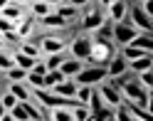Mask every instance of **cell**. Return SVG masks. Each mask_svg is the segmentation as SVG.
Masks as SVG:
<instances>
[{
    "instance_id": "36",
    "label": "cell",
    "mask_w": 153,
    "mask_h": 121,
    "mask_svg": "<svg viewBox=\"0 0 153 121\" xmlns=\"http://www.w3.org/2000/svg\"><path fill=\"white\" fill-rule=\"evenodd\" d=\"M72 116H74V121H87L91 114H89V109H87V106H76V109L72 111Z\"/></svg>"
},
{
    "instance_id": "4",
    "label": "cell",
    "mask_w": 153,
    "mask_h": 121,
    "mask_svg": "<svg viewBox=\"0 0 153 121\" xmlns=\"http://www.w3.org/2000/svg\"><path fill=\"white\" fill-rule=\"evenodd\" d=\"M35 45L40 47V52H42V54H47V57H50V54H59V52H64L67 40H64L59 32H57V35L52 32V35H42Z\"/></svg>"
},
{
    "instance_id": "24",
    "label": "cell",
    "mask_w": 153,
    "mask_h": 121,
    "mask_svg": "<svg viewBox=\"0 0 153 121\" xmlns=\"http://www.w3.org/2000/svg\"><path fill=\"white\" fill-rule=\"evenodd\" d=\"M91 91H94V87H76V94H74L76 104H79V106H87L89 99H91Z\"/></svg>"
},
{
    "instance_id": "16",
    "label": "cell",
    "mask_w": 153,
    "mask_h": 121,
    "mask_svg": "<svg viewBox=\"0 0 153 121\" xmlns=\"http://www.w3.org/2000/svg\"><path fill=\"white\" fill-rule=\"evenodd\" d=\"M91 40H106V42H114V25L109 20H104V25H99L97 30H94Z\"/></svg>"
},
{
    "instance_id": "18",
    "label": "cell",
    "mask_w": 153,
    "mask_h": 121,
    "mask_svg": "<svg viewBox=\"0 0 153 121\" xmlns=\"http://www.w3.org/2000/svg\"><path fill=\"white\" fill-rule=\"evenodd\" d=\"M32 32H35V20H25V17H22V20L15 25V35L20 37V42H25Z\"/></svg>"
},
{
    "instance_id": "41",
    "label": "cell",
    "mask_w": 153,
    "mask_h": 121,
    "mask_svg": "<svg viewBox=\"0 0 153 121\" xmlns=\"http://www.w3.org/2000/svg\"><path fill=\"white\" fill-rule=\"evenodd\" d=\"M87 121H94V119H91V116H89V119H87Z\"/></svg>"
},
{
    "instance_id": "22",
    "label": "cell",
    "mask_w": 153,
    "mask_h": 121,
    "mask_svg": "<svg viewBox=\"0 0 153 121\" xmlns=\"http://www.w3.org/2000/svg\"><path fill=\"white\" fill-rule=\"evenodd\" d=\"M128 47H136V50H143V52L151 54V50H153V40H151V35H136V37L131 40Z\"/></svg>"
},
{
    "instance_id": "23",
    "label": "cell",
    "mask_w": 153,
    "mask_h": 121,
    "mask_svg": "<svg viewBox=\"0 0 153 121\" xmlns=\"http://www.w3.org/2000/svg\"><path fill=\"white\" fill-rule=\"evenodd\" d=\"M40 25H42V27H50V30H62V27H67V22L62 20L59 15H54V13L47 15V17H42Z\"/></svg>"
},
{
    "instance_id": "6",
    "label": "cell",
    "mask_w": 153,
    "mask_h": 121,
    "mask_svg": "<svg viewBox=\"0 0 153 121\" xmlns=\"http://www.w3.org/2000/svg\"><path fill=\"white\" fill-rule=\"evenodd\" d=\"M131 20H133V25L131 27H136V30L141 32V35H151V15H146L141 10V3H133L131 5Z\"/></svg>"
},
{
    "instance_id": "40",
    "label": "cell",
    "mask_w": 153,
    "mask_h": 121,
    "mask_svg": "<svg viewBox=\"0 0 153 121\" xmlns=\"http://www.w3.org/2000/svg\"><path fill=\"white\" fill-rule=\"evenodd\" d=\"M0 50H5V45H3V40H0Z\"/></svg>"
},
{
    "instance_id": "13",
    "label": "cell",
    "mask_w": 153,
    "mask_h": 121,
    "mask_svg": "<svg viewBox=\"0 0 153 121\" xmlns=\"http://www.w3.org/2000/svg\"><path fill=\"white\" fill-rule=\"evenodd\" d=\"M82 67H84L82 62H76V59H72V57H67V59L59 64V69H57V72H59L64 79H69V77H76V74L82 72Z\"/></svg>"
},
{
    "instance_id": "25",
    "label": "cell",
    "mask_w": 153,
    "mask_h": 121,
    "mask_svg": "<svg viewBox=\"0 0 153 121\" xmlns=\"http://www.w3.org/2000/svg\"><path fill=\"white\" fill-rule=\"evenodd\" d=\"M67 59V54L64 52H59V54H50V57L45 59V67H47V72H57L59 69V64Z\"/></svg>"
},
{
    "instance_id": "29",
    "label": "cell",
    "mask_w": 153,
    "mask_h": 121,
    "mask_svg": "<svg viewBox=\"0 0 153 121\" xmlns=\"http://www.w3.org/2000/svg\"><path fill=\"white\" fill-rule=\"evenodd\" d=\"M87 109H89V114H97L99 109H104V101H101V97H99V91H97V87H94V91H91V99H89V104H87Z\"/></svg>"
},
{
    "instance_id": "20",
    "label": "cell",
    "mask_w": 153,
    "mask_h": 121,
    "mask_svg": "<svg viewBox=\"0 0 153 121\" xmlns=\"http://www.w3.org/2000/svg\"><path fill=\"white\" fill-rule=\"evenodd\" d=\"M17 52H22L25 57H30V59H40L42 57V52H40V47H37L35 42H30V40H25V42H20V47H17Z\"/></svg>"
},
{
    "instance_id": "8",
    "label": "cell",
    "mask_w": 153,
    "mask_h": 121,
    "mask_svg": "<svg viewBox=\"0 0 153 121\" xmlns=\"http://www.w3.org/2000/svg\"><path fill=\"white\" fill-rule=\"evenodd\" d=\"M97 91H99V97H101V101H104V106L116 109V106L121 104V94L109 84V82H101V84L97 87Z\"/></svg>"
},
{
    "instance_id": "21",
    "label": "cell",
    "mask_w": 153,
    "mask_h": 121,
    "mask_svg": "<svg viewBox=\"0 0 153 121\" xmlns=\"http://www.w3.org/2000/svg\"><path fill=\"white\" fill-rule=\"evenodd\" d=\"M151 64H153L151 54H146V57H141V59H133V62H128V72H133V74L148 72V69H151Z\"/></svg>"
},
{
    "instance_id": "15",
    "label": "cell",
    "mask_w": 153,
    "mask_h": 121,
    "mask_svg": "<svg viewBox=\"0 0 153 121\" xmlns=\"http://www.w3.org/2000/svg\"><path fill=\"white\" fill-rule=\"evenodd\" d=\"M30 10H32V15L37 17V20H42V17H47V15L54 13V3H47V0H35V3H30Z\"/></svg>"
},
{
    "instance_id": "3",
    "label": "cell",
    "mask_w": 153,
    "mask_h": 121,
    "mask_svg": "<svg viewBox=\"0 0 153 121\" xmlns=\"http://www.w3.org/2000/svg\"><path fill=\"white\" fill-rule=\"evenodd\" d=\"M106 82V67H82V72L74 77L76 87H97Z\"/></svg>"
},
{
    "instance_id": "34",
    "label": "cell",
    "mask_w": 153,
    "mask_h": 121,
    "mask_svg": "<svg viewBox=\"0 0 153 121\" xmlns=\"http://www.w3.org/2000/svg\"><path fill=\"white\" fill-rule=\"evenodd\" d=\"M114 121H133V119H131V114L126 111V106L119 104L116 109H114Z\"/></svg>"
},
{
    "instance_id": "17",
    "label": "cell",
    "mask_w": 153,
    "mask_h": 121,
    "mask_svg": "<svg viewBox=\"0 0 153 121\" xmlns=\"http://www.w3.org/2000/svg\"><path fill=\"white\" fill-rule=\"evenodd\" d=\"M10 59H13V64L15 67H20V69H25V72H32V67H35V59H30V57H25L22 52H10ZM40 62V59H37Z\"/></svg>"
},
{
    "instance_id": "27",
    "label": "cell",
    "mask_w": 153,
    "mask_h": 121,
    "mask_svg": "<svg viewBox=\"0 0 153 121\" xmlns=\"http://www.w3.org/2000/svg\"><path fill=\"white\" fill-rule=\"evenodd\" d=\"M25 82H27V89H45V77H40V74H32V72H27V77H25Z\"/></svg>"
},
{
    "instance_id": "35",
    "label": "cell",
    "mask_w": 153,
    "mask_h": 121,
    "mask_svg": "<svg viewBox=\"0 0 153 121\" xmlns=\"http://www.w3.org/2000/svg\"><path fill=\"white\" fill-rule=\"evenodd\" d=\"M10 116H13V121H30V116H27V111L22 109V104H17V106L10 111Z\"/></svg>"
},
{
    "instance_id": "14",
    "label": "cell",
    "mask_w": 153,
    "mask_h": 121,
    "mask_svg": "<svg viewBox=\"0 0 153 121\" xmlns=\"http://www.w3.org/2000/svg\"><path fill=\"white\" fill-rule=\"evenodd\" d=\"M50 91H52V94H57V97H64V99H74L76 84H74V79H64V82H59L57 87H52Z\"/></svg>"
},
{
    "instance_id": "33",
    "label": "cell",
    "mask_w": 153,
    "mask_h": 121,
    "mask_svg": "<svg viewBox=\"0 0 153 121\" xmlns=\"http://www.w3.org/2000/svg\"><path fill=\"white\" fill-rule=\"evenodd\" d=\"M15 67L13 59H10V52H5V50H0V72H10Z\"/></svg>"
},
{
    "instance_id": "38",
    "label": "cell",
    "mask_w": 153,
    "mask_h": 121,
    "mask_svg": "<svg viewBox=\"0 0 153 121\" xmlns=\"http://www.w3.org/2000/svg\"><path fill=\"white\" fill-rule=\"evenodd\" d=\"M0 121H13V116H10V114H5V116L0 119Z\"/></svg>"
},
{
    "instance_id": "26",
    "label": "cell",
    "mask_w": 153,
    "mask_h": 121,
    "mask_svg": "<svg viewBox=\"0 0 153 121\" xmlns=\"http://www.w3.org/2000/svg\"><path fill=\"white\" fill-rule=\"evenodd\" d=\"M25 77H27V72H25V69H20V67H13L10 72H5V79L10 82V84H22Z\"/></svg>"
},
{
    "instance_id": "39",
    "label": "cell",
    "mask_w": 153,
    "mask_h": 121,
    "mask_svg": "<svg viewBox=\"0 0 153 121\" xmlns=\"http://www.w3.org/2000/svg\"><path fill=\"white\" fill-rule=\"evenodd\" d=\"M5 114H7V111H5V109H3V106H0V119H3V116H5Z\"/></svg>"
},
{
    "instance_id": "11",
    "label": "cell",
    "mask_w": 153,
    "mask_h": 121,
    "mask_svg": "<svg viewBox=\"0 0 153 121\" xmlns=\"http://www.w3.org/2000/svg\"><path fill=\"white\" fill-rule=\"evenodd\" d=\"M82 5H87V3H59V5H54V15H59L64 22H69L72 17L79 15V7Z\"/></svg>"
},
{
    "instance_id": "5",
    "label": "cell",
    "mask_w": 153,
    "mask_h": 121,
    "mask_svg": "<svg viewBox=\"0 0 153 121\" xmlns=\"http://www.w3.org/2000/svg\"><path fill=\"white\" fill-rule=\"evenodd\" d=\"M99 25H104V15L99 10V5L91 3L87 10H84V15H82V27H84V32H94Z\"/></svg>"
},
{
    "instance_id": "7",
    "label": "cell",
    "mask_w": 153,
    "mask_h": 121,
    "mask_svg": "<svg viewBox=\"0 0 153 121\" xmlns=\"http://www.w3.org/2000/svg\"><path fill=\"white\" fill-rule=\"evenodd\" d=\"M136 35H141L136 27H131L126 22H119V25H114V45H121V47H128L131 40Z\"/></svg>"
},
{
    "instance_id": "28",
    "label": "cell",
    "mask_w": 153,
    "mask_h": 121,
    "mask_svg": "<svg viewBox=\"0 0 153 121\" xmlns=\"http://www.w3.org/2000/svg\"><path fill=\"white\" fill-rule=\"evenodd\" d=\"M17 104H20V101H17L13 94H10V91H5V94H0V106H3L5 111H7V114H10V111L17 106Z\"/></svg>"
},
{
    "instance_id": "2",
    "label": "cell",
    "mask_w": 153,
    "mask_h": 121,
    "mask_svg": "<svg viewBox=\"0 0 153 121\" xmlns=\"http://www.w3.org/2000/svg\"><path fill=\"white\" fill-rule=\"evenodd\" d=\"M67 47H69L72 59H76V62L84 64V62L89 59V54H91V35H87V32L76 35L72 42H67Z\"/></svg>"
},
{
    "instance_id": "32",
    "label": "cell",
    "mask_w": 153,
    "mask_h": 121,
    "mask_svg": "<svg viewBox=\"0 0 153 121\" xmlns=\"http://www.w3.org/2000/svg\"><path fill=\"white\" fill-rule=\"evenodd\" d=\"M91 119H94V121H114V109L104 106V109L97 111V114H91Z\"/></svg>"
},
{
    "instance_id": "10",
    "label": "cell",
    "mask_w": 153,
    "mask_h": 121,
    "mask_svg": "<svg viewBox=\"0 0 153 121\" xmlns=\"http://www.w3.org/2000/svg\"><path fill=\"white\" fill-rule=\"evenodd\" d=\"M126 13H128V3H121V0L109 3V22H111V25L126 22Z\"/></svg>"
},
{
    "instance_id": "31",
    "label": "cell",
    "mask_w": 153,
    "mask_h": 121,
    "mask_svg": "<svg viewBox=\"0 0 153 121\" xmlns=\"http://www.w3.org/2000/svg\"><path fill=\"white\" fill-rule=\"evenodd\" d=\"M50 119H52V121H74V116H72L69 109H52Z\"/></svg>"
},
{
    "instance_id": "30",
    "label": "cell",
    "mask_w": 153,
    "mask_h": 121,
    "mask_svg": "<svg viewBox=\"0 0 153 121\" xmlns=\"http://www.w3.org/2000/svg\"><path fill=\"white\" fill-rule=\"evenodd\" d=\"M59 82H64V77H62L59 72H47V74H45V89H47V91H50L52 87H57Z\"/></svg>"
},
{
    "instance_id": "9",
    "label": "cell",
    "mask_w": 153,
    "mask_h": 121,
    "mask_svg": "<svg viewBox=\"0 0 153 121\" xmlns=\"http://www.w3.org/2000/svg\"><path fill=\"white\" fill-rule=\"evenodd\" d=\"M126 72H128V62L121 57V52H116L111 57V62L106 64V79H116V77H121Z\"/></svg>"
},
{
    "instance_id": "19",
    "label": "cell",
    "mask_w": 153,
    "mask_h": 121,
    "mask_svg": "<svg viewBox=\"0 0 153 121\" xmlns=\"http://www.w3.org/2000/svg\"><path fill=\"white\" fill-rule=\"evenodd\" d=\"M7 91H10V94H13L17 101H20V104H22V101H30V99H32V91L27 89L25 82H22V84H10V89H7Z\"/></svg>"
},
{
    "instance_id": "1",
    "label": "cell",
    "mask_w": 153,
    "mask_h": 121,
    "mask_svg": "<svg viewBox=\"0 0 153 121\" xmlns=\"http://www.w3.org/2000/svg\"><path fill=\"white\" fill-rule=\"evenodd\" d=\"M116 54V45L106 40H91V54L84 67H106L111 57Z\"/></svg>"
},
{
    "instance_id": "37",
    "label": "cell",
    "mask_w": 153,
    "mask_h": 121,
    "mask_svg": "<svg viewBox=\"0 0 153 121\" xmlns=\"http://www.w3.org/2000/svg\"><path fill=\"white\" fill-rule=\"evenodd\" d=\"M32 74H40V77H45V74H47V67H45V62H42V59H40V62H35Z\"/></svg>"
},
{
    "instance_id": "12",
    "label": "cell",
    "mask_w": 153,
    "mask_h": 121,
    "mask_svg": "<svg viewBox=\"0 0 153 121\" xmlns=\"http://www.w3.org/2000/svg\"><path fill=\"white\" fill-rule=\"evenodd\" d=\"M0 17H5V20H10V22H20L22 17H25V10H22V5L20 3H7L3 10H0Z\"/></svg>"
}]
</instances>
